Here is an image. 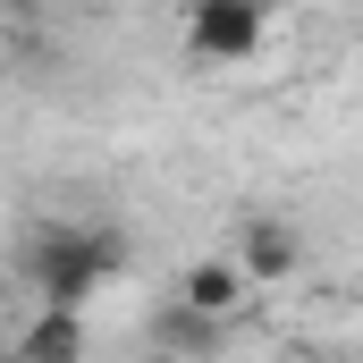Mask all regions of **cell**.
Wrapping results in <instances>:
<instances>
[{
	"instance_id": "cell-8",
	"label": "cell",
	"mask_w": 363,
	"mask_h": 363,
	"mask_svg": "<svg viewBox=\"0 0 363 363\" xmlns=\"http://www.w3.org/2000/svg\"><path fill=\"white\" fill-rule=\"evenodd\" d=\"M0 363H17V347H0Z\"/></svg>"
},
{
	"instance_id": "cell-2",
	"label": "cell",
	"mask_w": 363,
	"mask_h": 363,
	"mask_svg": "<svg viewBox=\"0 0 363 363\" xmlns=\"http://www.w3.org/2000/svg\"><path fill=\"white\" fill-rule=\"evenodd\" d=\"M279 0H186V51L211 60V68H237L271 43Z\"/></svg>"
},
{
	"instance_id": "cell-6",
	"label": "cell",
	"mask_w": 363,
	"mask_h": 363,
	"mask_svg": "<svg viewBox=\"0 0 363 363\" xmlns=\"http://www.w3.org/2000/svg\"><path fill=\"white\" fill-rule=\"evenodd\" d=\"M220 338H228V321H203V313H194V304H178V296H169V304L152 313V347H161V355L203 363L211 347H220Z\"/></svg>"
},
{
	"instance_id": "cell-7",
	"label": "cell",
	"mask_w": 363,
	"mask_h": 363,
	"mask_svg": "<svg viewBox=\"0 0 363 363\" xmlns=\"http://www.w3.org/2000/svg\"><path fill=\"white\" fill-rule=\"evenodd\" d=\"M0 9H9V17H34V9H43V0H0Z\"/></svg>"
},
{
	"instance_id": "cell-3",
	"label": "cell",
	"mask_w": 363,
	"mask_h": 363,
	"mask_svg": "<svg viewBox=\"0 0 363 363\" xmlns=\"http://www.w3.org/2000/svg\"><path fill=\"white\" fill-rule=\"evenodd\" d=\"M237 271L254 279V287L296 279V271H304V237H296V220H279V211L245 220V228H237Z\"/></svg>"
},
{
	"instance_id": "cell-1",
	"label": "cell",
	"mask_w": 363,
	"mask_h": 363,
	"mask_svg": "<svg viewBox=\"0 0 363 363\" xmlns=\"http://www.w3.org/2000/svg\"><path fill=\"white\" fill-rule=\"evenodd\" d=\"M118 271H127V245L101 220H34L17 237V279L43 313H85Z\"/></svg>"
},
{
	"instance_id": "cell-4",
	"label": "cell",
	"mask_w": 363,
	"mask_h": 363,
	"mask_svg": "<svg viewBox=\"0 0 363 363\" xmlns=\"http://www.w3.org/2000/svg\"><path fill=\"white\" fill-rule=\"evenodd\" d=\"M245 287H254V279L237 271L228 254H203V262H186V271H178V304H194L203 321H237Z\"/></svg>"
},
{
	"instance_id": "cell-5",
	"label": "cell",
	"mask_w": 363,
	"mask_h": 363,
	"mask_svg": "<svg viewBox=\"0 0 363 363\" xmlns=\"http://www.w3.org/2000/svg\"><path fill=\"white\" fill-rule=\"evenodd\" d=\"M93 355V330L85 313H26V330H17V363H85Z\"/></svg>"
}]
</instances>
